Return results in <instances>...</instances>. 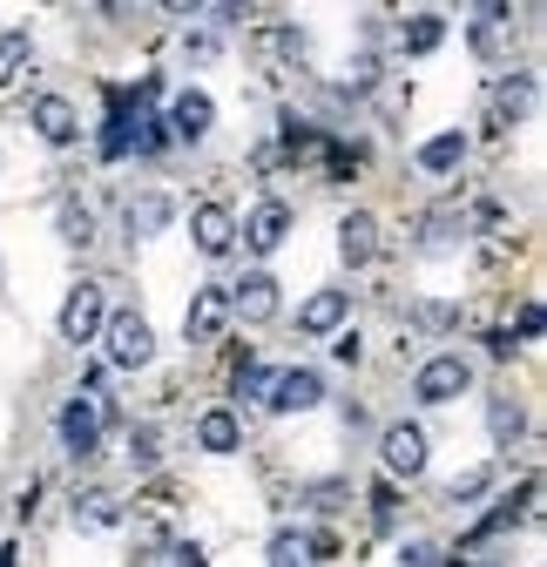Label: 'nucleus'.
I'll return each mask as SVG.
<instances>
[{
    "label": "nucleus",
    "mask_w": 547,
    "mask_h": 567,
    "mask_svg": "<svg viewBox=\"0 0 547 567\" xmlns=\"http://www.w3.org/2000/svg\"><path fill=\"white\" fill-rule=\"evenodd\" d=\"M115 520H122L115 493H82V501H75V527H82V534H102V527H115Z\"/></svg>",
    "instance_id": "22"
},
{
    "label": "nucleus",
    "mask_w": 547,
    "mask_h": 567,
    "mask_svg": "<svg viewBox=\"0 0 547 567\" xmlns=\"http://www.w3.org/2000/svg\"><path fill=\"white\" fill-rule=\"evenodd\" d=\"M54 224H61V244H82V250L95 244V217H89V203H61V217H54Z\"/></svg>",
    "instance_id": "23"
},
{
    "label": "nucleus",
    "mask_w": 547,
    "mask_h": 567,
    "mask_svg": "<svg viewBox=\"0 0 547 567\" xmlns=\"http://www.w3.org/2000/svg\"><path fill=\"white\" fill-rule=\"evenodd\" d=\"M102 344H109V365H122V372H143L156 359V331H149V318H135V311H109Z\"/></svg>",
    "instance_id": "3"
},
{
    "label": "nucleus",
    "mask_w": 547,
    "mask_h": 567,
    "mask_svg": "<svg viewBox=\"0 0 547 567\" xmlns=\"http://www.w3.org/2000/svg\"><path fill=\"white\" fill-rule=\"evenodd\" d=\"M460 392H473V365L460 359V351H440V359H426L413 372V399L420 405H453Z\"/></svg>",
    "instance_id": "4"
},
{
    "label": "nucleus",
    "mask_w": 547,
    "mask_h": 567,
    "mask_svg": "<svg viewBox=\"0 0 547 567\" xmlns=\"http://www.w3.org/2000/svg\"><path fill=\"white\" fill-rule=\"evenodd\" d=\"M257 257H270V250H285V237H291V203H278V196H264L257 209H250V224L237 230Z\"/></svg>",
    "instance_id": "9"
},
{
    "label": "nucleus",
    "mask_w": 547,
    "mask_h": 567,
    "mask_svg": "<svg viewBox=\"0 0 547 567\" xmlns=\"http://www.w3.org/2000/svg\"><path fill=\"white\" fill-rule=\"evenodd\" d=\"M156 446H163L156 425H135V433H128V460H135V466H156V460H163Z\"/></svg>",
    "instance_id": "25"
},
{
    "label": "nucleus",
    "mask_w": 547,
    "mask_h": 567,
    "mask_svg": "<svg viewBox=\"0 0 547 567\" xmlns=\"http://www.w3.org/2000/svg\"><path fill=\"white\" fill-rule=\"evenodd\" d=\"M102 324H109V291L82 277L75 291L61 298V318H54V331H61V344H95V338H102Z\"/></svg>",
    "instance_id": "2"
},
{
    "label": "nucleus",
    "mask_w": 547,
    "mask_h": 567,
    "mask_svg": "<svg viewBox=\"0 0 547 567\" xmlns=\"http://www.w3.org/2000/svg\"><path fill=\"white\" fill-rule=\"evenodd\" d=\"M331 359H345V365H359V331H338V338H331Z\"/></svg>",
    "instance_id": "30"
},
{
    "label": "nucleus",
    "mask_w": 547,
    "mask_h": 567,
    "mask_svg": "<svg viewBox=\"0 0 547 567\" xmlns=\"http://www.w3.org/2000/svg\"><path fill=\"white\" fill-rule=\"evenodd\" d=\"M210 122H217V102L203 95V89H183V95L169 102V122H163V128H169L176 142H203V135H210Z\"/></svg>",
    "instance_id": "13"
},
{
    "label": "nucleus",
    "mask_w": 547,
    "mask_h": 567,
    "mask_svg": "<svg viewBox=\"0 0 547 567\" xmlns=\"http://www.w3.org/2000/svg\"><path fill=\"white\" fill-rule=\"evenodd\" d=\"M487 486H494V466H473V473H460V480L446 486V501H453V507H460V501H481Z\"/></svg>",
    "instance_id": "24"
},
{
    "label": "nucleus",
    "mask_w": 547,
    "mask_h": 567,
    "mask_svg": "<svg viewBox=\"0 0 547 567\" xmlns=\"http://www.w3.org/2000/svg\"><path fill=\"white\" fill-rule=\"evenodd\" d=\"M527 109H534V75H507L494 89V128H514Z\"/></svg>",
    "instance_id": "18"
},
{
    "label": "nucleus",
    "mask_w": 547,
    "mask_h": 567,
    "mask_svg": "<svg viewBox=\"0 0 547 567\" xmlns=\"http://www.w3.org/2000/svg\"><path fill=\"white\" fill-rule=\"evenodd\" d=\"M189 237H196L203 257H230L237 250V217H230L224 203H196L189 209Z\"/></svg>",
    "instance_id": "8"
},
{
    "label": "nucleus",
    "mask_w": 547,
    "mask_h": 567,
    "mask_svg": "<svg viewBox=\"0 0 547 567\" xmlns=\"http://www.w3.org/2000/svg\"><path fill=\"white\" fill-rule=\"evenodd\" d=\"M520 338H540V298L520 305Z\"/></svg>",
    "instance_id": "31"
},
{
    "label": "nucleus",
    "mask_w": 547,
    "mask_h": 567,
    "mask_svg": "<svg viewBox=\"0 0 547 567\" xmlns=\"http://www.w3.org/2000/svg\"><path fill=\"white\" fill-rule=\"evenodd\" d=\"M318 399H324V379H318L311 365H285V372L264 379V405H270V412H311Z\"/></svg>",
    "instance_id": "6"
},
{
    "label": "nucleus",
    "mask_w": 547,
    "mask_h": 567,
    "mask_svg": "<svg viewBox=\"0 0 547 567\" xmlns=\"http://www.w3.org/2000/svg\"><path fill=\"white\" fill-rule=\"evenodd\" d=\"M169 217H176V203H169L163 189H143V196H128V203H122V230H128L135 244H143V237H163Z\"/></svg>",
    "instance_id": "12"
},
{
    "label": "nucleus",
    "mask_w": 547,
    "mask_h": 567,
    "mask_svg": "<svg viewBox=\"0 0 547 567\" xmlns=\"http://www.w3.org/2000/svg\"><path fill=\"white\" fill-rule=\"evenodd\" d=\"M224 324H230V291H224V284H210V291H196V298H189V311H183V331H189V344H210V338H224Z\"/></svg>",
    "instance_id": "11"
},
{
    "label": "nucleus",
    "mask_w": 547,
    "mask_h": 567,
    "mask_svg": "<svg viewBox=\"0 0 547 567\" xmlns=\"http://www.w3.org/2000/svg\"><path fill=\"white\" fill-rule=\"evenodd\" d=\"M196 446H203V453H217V460H224V453H237V446H244V425H237V412H230V405L203 412V419H196Z\"/></svg>",
    "instance_id": "17"
},
{
    "label": "nucleus",
    "mask_w": 547,
    "mask_h": 567,
    "mask_svg": "<svg viewBox=\"0 0 547 567\" xmlns=\"http://www.w3.org/2000/svg\"><path fill=\"white\" fill-rule=\"evenodd\" d=\"M28 122H34V135L48 142V150H68V142L82 135V115H75V102H68V95H34Z\"/></svg>",
    "instance_id": "7"
},
{
    "label": "nucleus",
    "mask_w": 547,
    "mask_h": 567,
    "mask_svg": "<svg viewBox=\"0 0 547 567\" xmlns=\"http://www.w3.org/2000/svg\"><path fill=\"white\" fill-rule=\"evenodd\" d=\"M345 311H352V298H345V291H311V298H305V311H298V331H311V338H338Z\"/></svg>",
    "instance_id": "16"
},
{
    "label": "nucleus",
    "mask_w": 547,
    "mask_h": 567,
    "mask_svg": "<svg viewBox=\"0 0 547 567\" xmlns=\"http://www.w3.org/2000/svg\"><path fill=\"white\" fill-rule=\"evenodd\" d=\"M21 54H28V34H21V28H14V34H0V68H14Z\"/></svg>",
    "instance_id": "29"
},
{
    "label": "nucleus",
    "mask_w": 547,
    "mask_h": 567,
    "mask_svg": "<svg viewBox=\"0 0 547 567\" xmlns=\"http://www.w3.org/2000/svg\"><path fill=\"white\" fill-rule=\"evenodd\" d=\"M183 54H189V61H210V54H217V41H210V34H189V41H183Z\"/></svg>",
    "instance_id": "32"
},
{
    "label": "nucleus",
    "mask_w": 547,
    "mask_h": 567,
    "mask_svg": "<svg viewBox=\"0 0 547 567\" xmlns=\"http://www.w3.org/2000/svg\"><path fill=\"white\" fill-rule=\"evenodd\" d=\"M230 318H244V324H270V318H278V277L250 270L244 284H230Z\"/></svg>",
    "instance_id": "10"
},
{
    "label": "nucleus",
    "mask_w": 547,
    "mask_h": 567,
    "mask_svg": "<svg viewBox=\"0 0 547 567\" xmlns=\"http://www.w3.org/2000/svg\"><path fill=\"white\" fill-rule=\"evenodd\" d=\"M460 163H466V135H460V128L420 142V169H426V176H446V169H460Z\"/></svg>",
    "instance_id": "19"
},
{
    "label": "nucleus",
    "mask_w": 547,
    "mask_h": 567,
    "mask_svg": "<svg viewBox=\"0 0 547 567\" xmlns=\"http://www.w3.org/2000/svg\"><path fill=\"white\" fill-rule=\"evenodd\" d=\"M372 82H379V68H372V54H359V61L345 68V95H365Z\"/></svg>",
    "instance_id": "26"
},
{
    "label": "nucleus",
    "mask_w": 547,
    "mask_h": 567,
    "mask_svg": "<svg viewBox=\"0 0 547 567\" xmlns=\"http://www.w3.org/2000/svg\"><path fill=\"white\" fill-rule=\"evenodd\" d=\"M379 460H385L392 480H420V473H426V433H420L413 419L385 425V433H379Z\"/></svg>",
    "instance_id": "5"
},
{
    "label": "nucleus",
    "mask_w": 547,
    "mask_h": 567,
    "mask_svg": "<svg viewBox=\"0 0 547 567\" xmlns=\"http://www.w3.org/2000/svg\"><path fill=\"white\" fill-rule=\"evenodd\" d=\"M487 433H494V446L507 453V446L527 433V412H520L514 399H487Z\"/></svg>",
    "instance_id": "21"
},
{
    "label": "nucleus",
    "mask_w": 547,
    "mask_h": 567,
    "mask_svg": "<svg viewBox=\"0 0 547 567\" xmlns=\"http://www.w3.org/2000/svg\"><path fill=\"white\" fill-rule=\"evenodd\" d=\"M115 419V405H109V392H82V399H68V412H61V446L75 453V460H95L102 453V425Z\"/></svg>",
    "instance_id": "1"
},
{
    "label": "nucleus",
    "mask_w": 547,
    "mask_h": 567,
    "mask_svg": "<svg viewBox=\"0 0 547 567\" xmlns=\"http://www.w3.org/2000/svg\"><path fill=\"white\" fill-rule=\"evenodd\" d=\"M318 554H331V540L324 534H298V527H278L270 547H264L270 567H318Z\"/></svg>",
    "instance_id": "14"
},
{
    "label": "nucleus",
    "mask_w": 547,
    "mask_h": 567,
    "mask_svg": "<svg viewBox=\"0 0 547 567\" xmlns=\"http://www.w3.org/2000/svg\"><path fill=\"white\" fill-rule=\"evenodd\" d=\"M169 567H210V560H203L196 540H176V547H169Z\"/></svg>",
    "instance_id": "28"
},
{
    "label": "nucleus",
    "mask_w": 547,
    "mask_h": 567,
    "mask_svg": "<svg viewBox=\"0 0 547 567\" xmlns=\"http://www.w3.org/2000/svg\"><path fill=\"white\" fill-rule=\"evenodd\" d=\"M440 41H446V14H440V8H426V14H413V21L399 28V48H405V54H433Z\"/></svg>",
    "instance_id": "20"
},
{
    "label": "nucleus",
    "mask_w": 547,
    "mask_h": 567,
    "mask_svg": "<svg viewBox=\"0 0 547 567\" xmlns=\"http://www.w3.org/2000/svg\"><path fill=\"white\" fill-rule=\"evenodd\" d=\"M338 257H345L352 270L379 257V217H372V209H352V217L338 224Z\"/></svg>",
    "instance_id": "15"
},
{
    "label": "nucleus",
    "mask_w": 547,
    "mask_h": 567,
    "mask_svg": "<svg viewBox=\"0 0 547 567\" xmlns=\"http://www.w3.org/2000/svg\"><path fill=\"white\" fill-rule=\"evenodd\" d=\"M399 560H405V567H440V547L413 540V547H399Z\"/></svg>",
    "instance_id": "27"
}]
</instances>
